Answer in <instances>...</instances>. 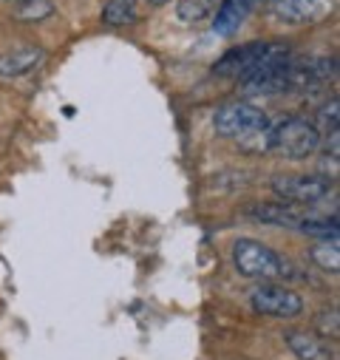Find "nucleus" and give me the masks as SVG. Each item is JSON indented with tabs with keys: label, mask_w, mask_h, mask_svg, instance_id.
I'll use <instances>...</instances> for the list:
<instances>
[{
	"label": "nucleus",
	"mask_w": 340,
	"mask_h": 360,
	"mask_svg": "<svg viewBox=\"0 0 340 360\" xmlns=\"http://www.w3.org/2000/svg\"><path fill=\"white\" fill-rule=\"evenodd\" d=\"M298 230L318 238H337V219H303Z\"/></svg>",
	"instance_id": "obj_16"
},
{
	"label": "nucleus",
	"mask_w": 340,
	"mask_h": 360,
	"mask_svg": "<svg viewBox=\"0 0 340 360\" xmlns=\"http://www.w3.org/2000/svg\"><path fill=\"white\" fill-rule=\"evenodd\" d=\"M244 216L261 221V224H273V227H301L303 216L284 202H267V205H247Z\"/></svg>",
	"instance_id": "obj_7"
},
{
	"label": "nucleus",
	"mask_w": 340,
	"mask_h": 360,
	"mask_svg": "<svg viewBox=\"0 0 340 360\" xmlns=\"http://www.w3.org/2000/svg\"><path fill=\"white\" fill-rule=\"evenodd\" d=\"M289 57H292V51H289V46L281 43V40H273V43L255 40V43L230 49V51L216 63L213 71H216L218 77L244 79V77L252 74L255 68H261V65H275V63H284V60H289Z\"/></svg>",
	"instance_id": "obj_1"
},
{
	"label": "nucleus",
	"mask_w": 340,
	"mask_h": 360,
	"mask_svg": "<svg viewBox=\"0 0 340 360\" xmlns=\"http://www.w3.org/2000/svg\"><path fill=\"white\" fill-rule=\"evenodd\" d=\"M255 4H259V0H221L216 20H213L216 34H221V37L235 34L244 26V20L249 18V12L255 9Z\"/></svg>",
	"instance_id": "obj_10"
},
{
	"label": "nucleus",
	"mask_w": 340,
	"mask_h": 360,
	"mask_svg": "<svg viewBox=\"0 0 340 360\" xmlns=\"http://www.w3.org/2000/svg\"><path fill=\"white\" fill-rule=\"evenodd\" d=\"M309 258L323 269V273L337 276L340 269V250H337V238H323L309 250Z\"/></svg>",
	"instance_id": "obj_12"
},
{
	"label": "nucleus",
	"mask_w": 340,
	"mask_h": 360,
	"mask_svg": "<svg viewBox=\"0 0 340 360\" xmlns=\"http://www.w3.org/2000/svg\"><path fill=\"white\" fill-rule=\"evenodd\" d=\"M103 20L108 26H122L136 20V0H108L103 9Z\"/></svg>",
	"instance_id": "obj_13"
},
{
	"label": "nucleus",
	"mask_w": 340,
	"mask_h": 360,
	"mask_svg": "<svg viewBox=\"0 0 340 360\" xmlns=\"http://www.w3.org/2000/svg\"><path fill=\"white\" fill-rule=\"evenodd\" d=\"M210 9H213L210 0H179L176 15L185 23H196V20H204L210 15Z\"/></svg>",
	"instance_id": "obj_15"
},
{
	"label": "nucleus",
	"mask_w": 340,
	"mask_h": 360,
	"mask_svg": "<svg viewBox=\"0 0 340 360\" xmlns=\"http://www.w3.org/2000/svg\"><path fill=\"white\" fill-rule=\"evenodd\" d=\"M150 6H164V4H170V0H148Z\"/></svg>",
	"instance_id": "obj_19"
},
{
	"label": "nucleus",
	"mask_w": 340,
	"mask_h": 360,
	"mask_svg": "<svg viewBox=\"0 0 340 360\" xmlns=\"http://www.w3.org/2000/svg\"><path fill=\"white\" fill-rule=\"evenodd\" d=\"M249 304L255 312L267 318H298L303 312V298L289 287H278V284H261L252 292Z\"/></svg>",
	"instance_id": "obj_6"
},
{
	"label": "nucleus",
	"mask_w": 340,
	"mask_h": 360,
	"mask_svg": "<svg viewBox=\"0 0 340 360\" xmlns=\"http://www.w3.org/2000/svg\"><path fill=\"white\" fill-rule=\"evenodd\" d=\"M270 15L281 23L289 26H301V23H312L320 18V9L315 0H270L267 4Z\"/></svg>",
	"instance_id": "obj_9"
},
{
	"label": "nucleus",
	"mask_w": 340,
	"mask_h": 360,
	"mask_svg": "<svg viewBox=\"0 0 340 360\" xmlns=\"http://www.w3.org/2000/svg\"><path fill=\"white\" fill-rule=\"evenodd\" d=\"M315 326L320 332V338H337L340 332V318H337V309H323L318 318H315Z\"/></svg>",
	"instance_id": "obj_17"
},
{
	"label": "nucleus",
	"mask_w": 340,
	"mask_h": 360,
	"mask_svg": "<svg viewBox=\"0 0 340 360\" xmlns=\"http://www.w3.org/2000/svg\"><path fill=\"white\" fill-rule=\"evenodd\" d=\"M43 57H46V51L40 46H23V49L0 54V77H4V79L23 77V74L34 71L43 63Z\"/></svg>",
	"instance_id": "obj_8"
},
{
	"label": "nucleus",
	"mask_w": 340,
	"mask_h": 360,
	"mask_svg": "<svg viewBox=\"0 0 340 360\" xmlns=\"http://www.w3.org/2000/svg\"><path fill=\"white\" fill-rule=\"evenodd\" d=\"M318 145H320V131L303 117H287L273 131H267V150L292 162L309 159L318 150Z\"/></svg>",
	"instance_id": "obj_2"
},
{
	"label": "nucleus",
	"mask_w": 340,
	"mask_h": 360,
	"mask_svg": "<svg viewBox=\"0 0 340 360\" xmlns=\"http://www.w3.org/2000/svg\"><path fill=\"white\" fill-rule=\"evenodd\" d=\"M334 182L329 176H275L273 193L284 205H318L332 193Z\"/></svg>",
	"instance_id": "obj_5"
},
{
	"label": "nucleus",
	"mask_w": 340,
	"mask_h": 360,
	"mask_svg": "<svg viewBox=\"0 0 340 360\" xmlns=\"http://www.w3.org/2000/svg\"><path fill=\"white\" fill-rule=\"evenodd\" d=\"M213 128H216L218 136L247 139L252 134L267 131V114L259 105H252V103H230V105H221L216 111Z\"/></svg>",
	"instance_id": "obj_4"
},
{
	"label": "nucleus",
	"mask_w": 340,
	"mask_h": 360,
	"mask_svg": "<svg viewBox=\"0 0 340 360\" xmlns=\"http://www.w3.org/2000/svg\"><path fill=\"white\" fill-rule=\"evenodd\" d=\"M54 15V4L51 0H20V6L15 9V18L23 23H37Z\"/></svg>",
	"instance_id": "obj_14"
},
{
	"label": "nucleus",
	"mask_w": 340,
	"mask_h": 360,
	"mask_svg": "<svg viewBox=\"0 0 340 360\" xmlns=\"http://www.w3.org/2000/svg\"><path fill=\"white\" fill-rule=\"evenodd\" d=\"M284 340H287V346L292 349V354L298 360H334L332 346L323 338H318V335H309V332H287Z\"/></svg>",
	"instance_id": "obj_11"
},
{
	"label": "nucleus",
	"mask_w": 340,
	"mask_h": 360,
	"mask_svg": "<svg viewBox=\"0 0 340 360\" xmlns=\"http://www.w3.org/2000/svg\"><path fill=\"white\" fill-rule=\"evenodd\" d=\"M337 97H332L323 108H320V128H323V134H337Z\"/></svg>",
	"instance_id": "obj_18"
},
{
	"label": "nucleus",
	"mask_w": 340,
	"mask_h": 360,
	"mask_svg": "<svg viewBox=\"0 0 340 360\" xmlns=\"http://www.w3.org/2000/svg\"><path fill=\"white\" fill-rule=\"evenodd\" d=\"M233 264L238 269V276L261 281V284H273L275 278L287 276V261L267 244L255 241V238H238L233 244Z\"/></svg>",
	"instance_id": "obj_3"
}]
</instances>
